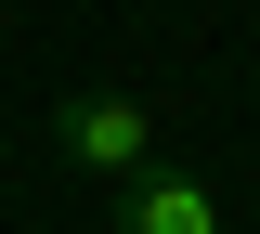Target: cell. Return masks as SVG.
Returning <instances> with one entry per match:
<instances>
[{"label":"cell","instance_id":"1","mask_svg":"<svg viewBox=\"0 0 260 234\" xmlns=\"http://www.w3.org/2000/svg\"><path fill=\"white\" fill-rule=\"evenodd\" d=\"M52 156L91 169V182H143V169H156V104H130V91H78V104H52Z\"/></svg>","mask_w":260,"mask_h":234},{"label":"cell","instance_id":"2","mask_svg":"<svg viewBox=\"0 0 260 234\" xmlns=\"http://www.w3.org/2000/svg\"><path fill=\"white\" fill-rule=\"evenodd\" d=\"M117 234H221V195H208L195 169H143L117 195Z\"/></svg>","mask_w":260,"mask_h":234}]
</instances>
